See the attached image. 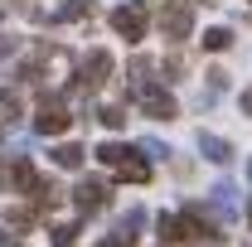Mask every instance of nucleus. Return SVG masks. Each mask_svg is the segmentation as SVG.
<instances>
[{
  "mask_svg": "<svg viewBox=\"0 0 252 247\" xmlns=\"http://www.w3.org/2000/svg\"><path fill=\"white\" fill-rule=\"evenodd\" d=\"M97 160L112 165V170H117L122 180H131V185H146V180H151V165L141 160L136 146H126V141H102V146H97Z\"/></svg>",
  "mask_w": 252,
  "mask_h": 247,
  "instance_id": "obj_1",
  "label": "nucleus"
},
{
  "mask_svg": "<svg viewBox=\"0 0 252 247\" xmlns=\"http://www.w3.org/2000/svg\"><path fill=\"white\" fill-rule=\"evenodd\" d=\"M189 30H194V0H160V34L189 39Z\"/></svg>",
  "mask_w": 252,
  "mask_h": 247,
  "instance_id": "obj_2",
  "label": "nucleus"
},
{
  "mask_svg": "<svg viewBox=\"0 0 252 247\" xmlns=\"http://www.w3.org/2000/svg\"><path fill=\"white\" fill-rule=\"evenodd\" d=\"M68 122H73V117H68V107H63L59 93H49L39 107H34V131H39V136H63Z\"/></svg>",
  "mask_w": 252,
  "mask_h": 247,
  "instance_id": "obj_3",
  "label": "nucleus"
},
{
  "mask_svg": "<svg viewBox=\"0 0 252 247\" xmlns=\"http://www.w3.org/2000/svg\"><path fill=\"white\" fill-rule=\"evenodd\" d=\"M107 73H112V54H107V49H93L88 59L78 63V93H88V97H93L97 88L107 83Z\"/></svg>",
  "mask_w": 252,
  "mask_h": 247,
  "instance_id": "obj_4",
  "label": "nucleus"
},
{
  "mask_svg": "<svg viewBox=\"0 0 252 247\" xmlns=\"http://www.w3.org/2000/svg\"><path fill=\"white\" fill-rule=\"evenodd\" d=\"M0 185L10 189V194H34V185H39V170H34L25 155H15L10 165L0 160Z\"/></svg>",
  "mask_w": 252,
  "mask_h": 247,
  "instance_id": "obj_5",
  "label": "nucleus"
},
{
  "mask_svg": "<svg viewBox=\"0 0 252 247\" xmlns=\"http://www.w3.org/2000/svg\"><path fill=\"white\" fill-rule=\"evenodd\" d=\"M136 107H141L146 117H156V122H170V117H180V102L165 93V88H156V83L136 93Z\"/></svg>",
  "mask_w": 252,
  "mask_h": 247,
  "instance_id": "obj_6",
  "label": "nucleus"
},
{
  "mask_svg": "<svg viewBox=\"0 0 252 247\" xmlns=\"http://www.w3.org/2000/svg\"><path fill=\"white\" fill-rule=\"evenodd\" d=\"M73 204H78V214H102V209L112 204V185H107V180H78Z\"/></svg>",
  "mask_w": 252,
  "mask_h": 247,
  "instance_id": "obj_7",
  "label": "nucleus"
},
{
  "mask_svg": "<svg viewBox=\"0 0 252 247\" xmlns=\"http://www.w3.org/2000/svg\"><path fill=\"white\" fill-rule=\"evenodd\" d=\"M112 30L122 34L126 44H141V39H146V10H141V5H122V10H112Z\"/></svg>",
  "mask_w": 252,
  "mask_h": 247,
  "instance_id": "obj_8",
  "label": "nucleus"
},
{
  "mask_svg": "<svg viewBox=\"0 0 252 247\" xmlns=\"http://www.w3.org/2000/svg\"><path fill=\"white\" fill-rule=\"evenodd\" d=\"M156 238H160V247H185L189 243V223L175 218V214H160L156 218Z\"/></svg>",
  "mask_w": 252,
  "mask_h": 247,
  "instance_id": "obj_9",
  "label": "nucleus"
},
{
  "mask_svg": "<svg viewBox=\"0 0 252 247\" xmlns=\"http://www.w3.org/2000/svg\"><path fill=\"white\" fill-rule=\"evenodd\" d=\"M209 204H214L223 218H238V214H243V204H238V189H233V180H219V185L209 189Z\"/></svg>",
  "mask_w": 252,
  "mask_h": 247,
  "instance_id": "obj_10",
  "label": "nucleus"
},
{
  "mask_svg": "<svg viewBox=\"0 0 252 247\" xmlns=\"http://www.w3.org/2000/svg\"><path fill=\"white\" fill-rule=\"evenodd\" d=\"M199 155L214 160V165H228V160H233V146H228L223 136H214V131H199Z\"/></svg>",
  "mask_w": 252,
  "mask_h": 247,
  "instance_id": "obj_11",
  "label": "nucleus"
},
{
  "mask_svg": "<svg viewBox=\"0 0 252 247\" xmlns=\"http://www.w3.org/2000/svg\"><path fill=\"white\" fill-rule=\"evenodd\" d=\"M204 78H209V83L199 88V112H209V107L223 97V88H228V73H223V68H209Z\"/></svg>",
  "mask_w": 252,
  "mask_h": 247,
  "instance_id": "obj_12",
  "label": "nucleus"
},
{
  "mask_svg": "<svg viewBox=\"0 0 252 247\" xmlns=\"http://www.w3.org/2000/svg\"><path fill=\"white\" fill-rule=\"evenodd\" d=\"M54 165H59V170H78V165H83V146H73V141L54 146Z\"/></svg>",
  "mask_w": 252,
  "mask_h": 247,
  "instance_id": "obj_13",
  "label": "nucleus"
},
{
  "mask_svg": "<svg viewBox=\"0 0 252 247\" xmlns=\"http://www.w3.org/2000/svg\"><path fill=\"white\" fill-rule=\"evenodd\" d=\"M141 88H151V59H136V63H131V78H126V93L136 97Z\"/></svg>",
  "mask_w": 252,
  "mask_h": 247,
  "instance_id": "obj_14",
  "label": "nucleus"
},
{
  "mask_svg": "<svg viewBox=\"0 0 252 247\" xmlns=\"http://www.w3.org/2000/svg\"><path fill=\"white\" fill-rule=\"evenodd\" d=\"M83 15H93V0H68V5H59L49 20L54 25H63V20H83Z\"/></svg>",
  "mask_w": 252,
  "mask_h": 247,
  "instance_id": "obj_15",
  "label": "nucleus"
},
{
  "mask_svg": "<svg viewBox=\"0 0 252 247\" xmlns=\"http://www.w3.org/2000/svg\"><path fill=\"white\" fill-rule=\"evenodd\" d=\"M228 44H233V30H204V49H209V54H223V49H228Z\"/></svg>",
  "mask_w": 252,
  "mask_h": 247,
  "instance_id": "obj_16",
  "label": "nucleus"
},
{
  "mask_svg": "<svg viewBox=\"0 0 252 247\" xmlns=\"http://www.w3.org/2000/svg\"><path fill=\"white\" fill-rule=\"evenodd\" d=\"M141 223H146V209H126L122 223H117V233H122V238H136V228H141Z\"/></svg>",
  "mask_w": 252,
  "mask_h": 247,
  "instance_id": "obj_17",
  "label": "nucleus"
},
{
  "mask_svg": "<svg viewBox=\"0 0 252 247\" xmlns=\"http://www.w3.org/2000/svg\"><path fill=\"white\" fill-rule=\"evenodd\" d=\"M97 117H102V122L112 126V131H122V126H126V107H122V102H112V107H102Z\"/></svg>",
  "mask_w": 252,
  "mask_h": 247,
  "instance_id": "obj_18",
  "label": "nucleus"
},
{
  "mask_svg": "<svg viewBox=\"0 0 252 247\" xmlns=\"http://www.w3.org/2000/svg\"><path fill=\"white\" fill-rule=\"evenodd\" d=\"M0 112H5L10 122H20V97L10 93V88H0Z\"/></svg>",
  "mask_w": 252,
  "mask_h": 247,
  "instance_id": "obj_19",
  "label": "nucleus"
},
{
  "mask_svg": "<svg viewBox=\"0 0 252 247\" xmlns=\"http://www.w3.org/2000/svg\"><path fill=\"white\" fill-rule=\"evenodd\" d=\"M73 233H78L73 223H59V228H54V247H78V238H73Z\"/></svg>",
  "mask_w": 252,
  "mask_h": 247,
  "instance_id": "obj_20",
  "label": "nucleus"
},
{
  "mask_svg": "<svg viewBox=\"0 0 252 247\" xmlns=\"http://www.w3.org/2000/svg\"><path fill=\"white\" fill-rule=\"evenodd\" d=\"M141 151L151 155V160H165V155H170V146H165V141H156V136H146V141H141Z\"/></svg>",
  "mask_w": 252,
  "mask_h": 247,
  "instance_id": "obj_21",
  "label": "nucleus"
},
{
  "mask_svg": "<svg viewBox=\"0 0 252 247\" xmlns=\"http://www.w3.org/2000/svg\"><path fill=\"white\" fill-rule=\"evenodd\" d=\"M15 49H20V39H10V34H0V59H10Z\"/></svg>",
  "mask_w": 252,
  "mask_h": 247,
  "instance_id": "obj_22",
  "label": "nucleus"
},
{
  "mask_svg": "<svg viewBox=\"0 0 252 247\" xmlns=\"http://www.w3.org/2000/svg\"><path fill=\"white\" fill-rule=\"evenodd\" d=\"M97 247H131V238H122V233H112L107 243H97Z\"/></svg>",
  "mask_w": 252,
  "mask_h": 247,
  "instance_id": "obj_23",
  "label": "nucleus"
},
{
  "mask_svg": "<svg viewBox=\"0 0 252 247\" xmlns=\"http://www.w3.org/2000/svg\"><path fill=\"white\" fill-rule=\"evenodd\" d=\"M243 112H252V88H248V93H243Z\"/></svg>",
  "mask_w": 252,
  "mask_h": 247,
  "instance_id": "obj_24",
  "label": "nucleus"
},
{
  "mask_svg": "<svg viewBox=\"0 0 252 247\" xmlns=\"http://www.w3.org/2000/svg\"><path fill=\"white\" fill-rule=\"evenodd\" d=\"M248 180H252V160H248Z\"/></svg>",
  "mask_w": 252,
  "mask_h": 247,
  "instance_id": "obj_25",
  "label": "nucleus"
}]
</instances>
